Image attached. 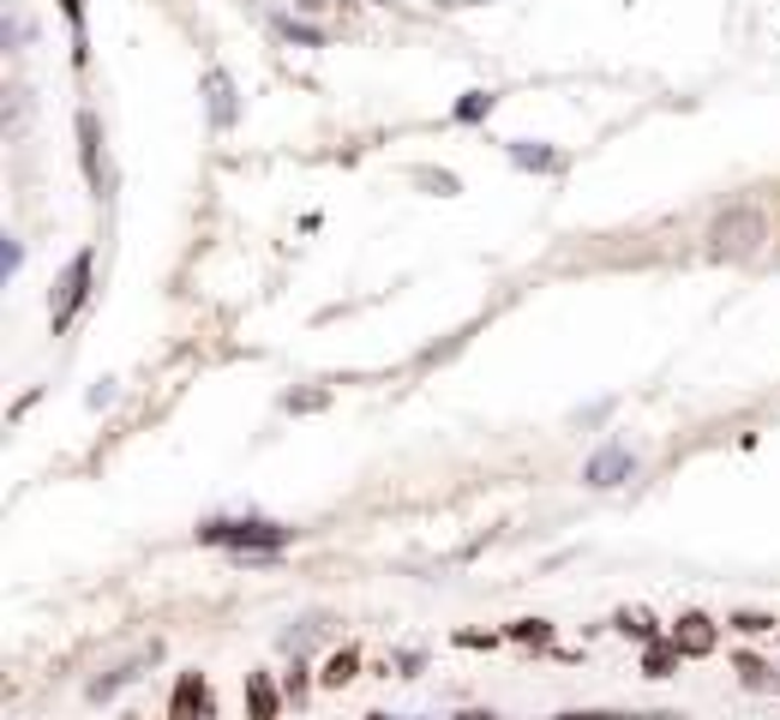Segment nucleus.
<instances>
[{"instance_id": "obj_18", "label": "nucleus", "mask_w": 780, "mask_h": 720, "mask_svg": "<svg viewBox=\"0 0 780 720\" xmlns=\"http://www.w3.org/2000/svg\"><path fill=\"white\" fill-rule=\"evenodd\" d=\"M294 7H325V0H294Z\"/></svg>"}, {"instance_id": "obj_8", "label": "nucleus", "mask_w": 780, "mask_h": 720, "mask_svg": "<svg viewBox=\"0 0 780 720\" xmlns=\"http://www.w3.org/2000/svg\"><path fill=\"white\" fill-rule=\"evenodd\" d=\"M510 163H517V169H540V174H553V169H558V156L547 151V144H528V139H517V144H510Z\"/></svg>"}, {"instance_id": "obj_3", "label": "nucleus", "mask_w": 780, "mask_h": 720, "mask_svg": "<svg viewBox=\"0 0 780 720\" xmlns=\"http://www.w3.org/2000/svg\"><path fill=\"white\" fill-rule=\"evenodd\" d=\"M91 264H97V258H91V246H84V253H79V258H72V264H67V283H61V301H54V306H49V325H54V331H67V325H72V318H79V306H84V301H91Z\"/></svg>"}, {"instance_id": "obj_17", "label": "nucleus", "mask_w": 780, "mask_h": 720, "mask_svg": "<svg viewBox=\"0 0 780 720\" xmlns=\"http://www.w3.org/2000/svg\"><path fill=\"white\" fill-rule=\"evenodd\" d=\"M24 37H31V24H24V19H19V12H7V42H12V49H19V42H24Z\"/></svg>"}, {"instance_id": "obj_13", "label": "nucleus", "mask_w": 780, "mask_h": 720, "mask_svg": "<svg viewBox=\"0 0 780 720\" xmlns=\"http://www.w3.org/2000/svg\"><path fill=\"white\" fill-rule=\"evenodd\" d=\"M487 109H493V97H487V91H475V97H463V102H456V121H480Z\"/></svg>"}, {"instance_id": "obj_1", "label": "nucleus", "mask_w": 780, "mask_h": 720, "mask_svg": "<svg viewBox=\"0 0 780 720\" xmlns=\"http://www.w3.org/2000/svg\"><path fill=\"white\" fill-rule=\"evenodd\" d=\"M204 547H229V552H276L294 540V528L283 523H264V517H216L199 528Z\"/></svg>"}, {"instance_id": "obj_11", "label": "nucleus", "mask_w": 780, "mask_h": 720, "mask_svg": "<svg viewBox=\"0 0 780 720\" xmlns=\"http://www.w3.org/2000/svg\"><path fill=\"white\" fill-rule=\"evenodd\" d=\"M276 31H283L288 42H306V49H318V42H325V31H313V24H294V19H276Z\"/></svg>"}, {"instance_id": "obj_7", "label": "nucleus", "mask_w": 780, "mask_h": 720, "mask_svg": "<svg viewBox=\"0 0 780 720\" xmlns=\"http://www.w3.org/2000/svg\"><path fill=\"white\" fill-rule=\"evenodd\" d=\"M672 642H679V655H709V649H715V625L690 612V619L679 625V637H672Z\"/></svg>"}, {"instance_id": "obj_16", "label": "nucleus", "mask_w": 780, "mask_h": 720, "mask_svg": "<svg viewBox=\"0 0 780 720\" xmlns=\"http://www.w3.org/2000/svg\"><path fill=\"white\" fill-rule=\"evenodd\" d=\"M672 655H679V642H672V649H649V672H655V679L672 667Z\"/></svg>"}, {"instance_id": "obj_12", "label": "nucleus", "mask_w": 780, "mask_h": 720, "mask_svg": "<svg viewBox=\"0 0 780 720\" xmlns=\"http://www.w3.org/2000/svg\"><path fill=\"white\" fill-rule=\"evenodd\" d=\"M348 679H355V649L331 655V667H325V684H348Z\"/></svg>"}, {"instance_id": "obj_2", "label": "nucleus", "mask_w": 780, "mask_h": 720, "mask_svg": "<svg viewBox=\"0 0 780 720\" xmlns=\"http://www.w3.org/2000/svg\"><path fill=\"white\" fill-rule=\"evenodd\" d=\"M709 241H715L720 258H750L762 241H769V216L750 211V204H739V211H720L715 229H709Z\"/></svg>"}, {"instance_id": "obj_19", "label": "nucleus", "mask_w": 780, "mask_h": 720, "mask_svg": "<svg viewBox=\"0 0 780 720\" xmlns=\"http://www.w3.org/2000/svg\"><path fill=\"white\" fill-rule=\"evenodd\" d=\"M373 720H396V714H373Z\"/></svg>"}, {"instance_id": "obj_15", "label": "nucleus", "mask_w": 780, "mask_h": 720, "mask_svg": "<svg viewBox=\"0 0 780 720\" xmlns=\"http://www.w3.org/2000/svg\"><path fill=\"white\" fill-rule=\"evenodd\" d=\"M739 672H744V684H769V667H762V660H739Z\"/></svg>"}, {"instance_id": "obj_6", "label": "nucleus", "mask_w": 780, "mask_h": 720, "mask_svg": "<svg viewBox=\"0 0 780 720\" xmlns=\"http://www.w3.org/2000/svg\"><path fill=\"white\" fill-rule=\"evenodd\" d=\"M204 97H211V126H234V114H241V109H234V79L223 67L204 72Z\"/></svg>"}, {"instance_id": "obj_5", "label": "nucleus", "mask_w": 780, "mask_h": 720, "mask_svg": "<svg viewBox=\"0 0 780 720\" xmlns=\"http://www.w3.org/2000/svg\"><path fill=\"white\" fill-rule=\"evenodd\" d=\"M630 475H637V457H630L625 445H607V450H595V457L583 463L588 487H618V480H630Z\"/></svg>"}, {"instance_id": "obj_4", "label": "nucleus", "mask_w": 780, "mask_h": 720, "mask_svg": "<svg viewBox=\"0 0 780 720\" xmlns=\"http://www.w3.org/2000/svg\"><path fill=\"white\" fill-rule=\"evenodd\" d=\"M169 720H216L211 684H204L199 672H181V684H174V702H169Z\"/></svg>"}, {"instance_id": "obj_9", "label": "nucleus", "mask_w": 780, "mask_h": 720, "mask_svg": "<svg viewBox=\"0 0 780 720\" xmlns=\"http://www.w3.org/2000/svg\"><path fill=\"white\" fill-rule=\"evenodd\" d=\"M79 144H84V174H91V186H102V163H97V114H91V109L79 114Z\"/></svg>"}, {"instance_id": "obj_14", "label": "nucleus", "mask_w": 780, "mask_h": 720, "mask_svg": "<svg viewBox=\"0 0 780 720\" xmlns=\"http://www.w3.org/2000/svg\"><path fill=\"white\" fill-rule=\"evenodd\" d=\"M19 264H24V246L7 234V241H0V276H19Z\"/></svg>"}, {"instance_id": "obj_10", "label": "nucleus", "mask_w": 780, "mask_h": 720, "mask_svg": "<svg viewBox=\"0 0 780 720\" xmlns=\"http://www.w3.org/2000/svg\"><path fill=\"white\" fill-rule=\"evenodd\" d=\"M246 697H253V714H259V720H276V690H271V679H264V672H253V679H246Z\"/></svg>"}]
</instances>
